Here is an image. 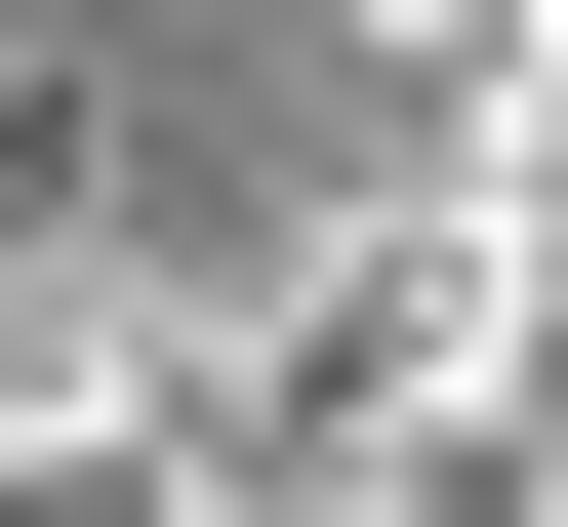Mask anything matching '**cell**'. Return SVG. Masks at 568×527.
<instances>
[{"instance_id":"cell-1","label":"cell","mask_w":568,"mask_h":527,"mask_svg":"<svg viewBox=\"0 0 568 527\" xmlns=\"http://www.w3.org/2000/svg\"><path fill=\"white\" fill-rule=\"evenodd\" d=\"M406 527H528V446H487V365H447V406H406Z\"/></svg>"}]
</instances>
